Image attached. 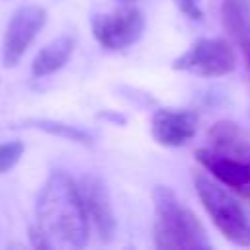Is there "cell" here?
I'll list each match as a JSON object with an SVG mask.
<instances>
[{
    "mask_svg": "<svg viewBox=\"0 0 250 250\" xmlns=\"http://www.w3.org/2000/svg\"><path fill=\"white\" fill-rule=\"evenodd\" d=\"M154 203V225L152 238L154 246L160 250H193V248H211L205 227L188 209L178 195L166 188L156 186L152 189Z\"/></svg>",
    "mask_w": 250,
    "mask_h": 250,
    "instance_id": "obj_2",
    "label": "cell"
},
{
    "mask_svg": "<svg viewBox=\"0 0 250 250\" xmlns=\"http://www.w3.org/2000/svg\"><path fill=\"white\" fill-rule=\"evenodd\" d=\"M45 21L47 12L37 4L21 6L12 14L2 39V61L6 66H16L20 62L27 47L43 29Z\"/></svg>",
    "mask_w": 250,
    "mask_h": 250,
    "instance_id": "obj_6",
    "label": "cell"
},
{
    "mask_svg": "<svg viewBox=\"0 0 250 250\" xmlns=\"http://www.w3.org/2000/svg\"><path fill=\"white\" fill-rule=\"evenodd\" d=\"M199 117L191 109L160 107L152 113L150 133L152 139L162 146H184L193 139Z\"/></svg>",
    "mask_w": 250,
    "mask_h": 250,
    "instance_id": "obj_9",
    "label": "cell"
},
{
    "mask_svg": "<svg viewBox=\"0 0 250 250\" xmlns=\"http://www.w3.org/2000/svg\"><path fill=\"white\" fill-rule=\"evenodd\" d=\"M23 154V143L20 141H10V143H2L0 145V174L12 170L18 160Z\"/></svg>",
    "mask_w": 250,
    "mask_h": 250,
    "instance_id": "obj_14",
    "label": "cell"
},
{
    "mask_svg": "<svg viewBox=\"0 0 250 250\" xmlns=\"http://www.w3.org/2000/svg\"><path fill=\"white\" fill-rule=\"evenodd\" d=\"M207 139H209V148L227 154V156H236V158H244L250 160V145L248 139L244 135V131L230 119H221L217 123L211 125V129L207 131Z\"/></svg>",
    "mask_w": 250,
    "mask_h": 250,
    "instance_id": "obj_10",
    "label": "cell"
},
{
    "mask_svg": "<svg viewBox=\"0 0 250 250\" xmlns=\"http://www.w3.org/2000/svg\"><path fill=\"white\" fill-rule=\"evenodd\" d=\"M242 49H244V55H246V61H248V66H250V37L246 43H242Z\"/></svg>",
    "mask_w": 250,
    "mask_h": 250,
    "instance_id": "obj_16",
    "label": "cell"
},
{
    "mask_svg": "<svg viewBox=\"0 0 250 250\" xmlns=\"http://www.w3.org/2000/svg\"><path fill=\"white\" fill-rule=\"evenodd\" d=\"M195 160L225 188L250 201V160L227 156L213 148H197Z\"/></svg>",
    "mask_w": 250,
    "mask_h": 250,
    "instance_id": "obj_7",
    "label": "cell"
},
{
    "mask_svg": "<svg viewBox=\"0 0 250 250\" xmlns=\"http://www.w3.org/2000/svg\"><path fill=\"white\" fill-rule=\"evenodd\" d=\"M119 2H121V4H133L135 0H119Z\"/></svg>",
    "mask_w": 250,
    "mask_h": 250,
    "instance_id": "obj_17",
    "label": "cell"
},
{
    "mask_svg": "<svg viewBox=\"0 0 250 250\" xmlns=\"http://www.w3.org/2000/svg\"><path fill=\"white\" fill-rule=\"evenodd\" d=\"M172 68L205 78L225 76L236 68V53L227 39L201 37L172 62Z\"/></svg>",
    "mask_w": 250,
    "mask_h": 250,
    "instance_id": "obj_4",
    "label": "cell"
},
{
    "mask_svg": "<svg viewBox=\"0 0 250 250\" xmlns=\"http://www.w3.org/2000/svg\"><path fill=\"white\" fill-rule=\"evenodd\" d=\"M145 31V16L139 8L123 4L111 12L92 18V33L107 51H121L141 39Z\"/></svg>",
    "mask_w": 250,
    "mask_h": 250,
    "instance_id": "obj_5",
    "label": "cell"
},
{
    "mask_svg": "<svg viewBox=\"0 0 250 250\" xmlns=\"http://www.w3.org/2000/svg\"><path fill=\"white\" fill-rule=\"evenodd\" d=\"M29 123H33V127H39L47 133H53V135H59V137H64V139H70V141H76V143H82V145L92 143L88 133H84V131H80L72 125H64V123H59V121H49V119H33Z\"/></svg>",
    "mask_w": 250,
    "mask_h": 250,
    "instance_id": "obj_13",
    "label": "cell"
},
{
    "mask_svg": "<svg viewBox=\"0 0 250 250\" xmlns=\"http://www.w3.org/2000/svg\"><path fill=\"white\" fill-rule=\"evenodd\" d=\"M176 2V6L188 16V18H191V20H201V10H199V6H197V0H174Z\"/></svg>",
    "mask_w": 250,
    "mask_h": 250,
    "instance_id": "obj_15",
    "label": "cell"
},
{
    "mask_svg": "<svg viewBox=\"0 0 250 250\" xmlns=\"http://www.w3.org/2000/svg\"><path fill=\"white\" fill-rule=\"evenodd\" d=\"M221 18L225 29L240 45L250 37V0H223Z\"/></svg>",
    "mask_w": 250,
    "mask_h": 250,
    "instance_id": "obj_12",
    "label": "cell"
},
{
    "mask_svg": "<svg viewBox=\"0 0 250 250\" xmlns=\"http://www.w3.org/2000/svg\"><path fill=\"white\" fill-rule=\"evenodd\" d=\"M193 186L217 230L236 246H250V221L232 193L203 172L193 174Z\"/></svg>",
    "mask_w": 250,
    "mask_h": 250,
    "instance_id": "obj_3",
    "label": "cell"
},
{
    "mask_svg": "<svg viewBox=\"0 0 250 250\" xmlns=\"http://www.w3.org/2000/svg\"><path fill=\"white\" fill-rule=\"evenodd\" d=\"M76 186H78L88 221L98 230V236L105 242L111 240L115 234V213H113L109 191L104 180L96 174H84L76 182Z\"/></svg>",
    "mask_w": 250,
    "mask_h": 250,
    "instance_id": "obj_8",
    "label": "cell"
},
{
    "mask_svg": "<svg viewBox=\"0 0 250 250\" xmlns=\"http://www.w3.org/2000/svg\"><path fill=\"white\" fill-rule=\"evenodd\" d=\"M72 51H74V39L70 35H61V37L53 39L35 55V59L31 62L33 76L55 74L57 70H61L66 64Z\"/></svg>",
    "mask_w": 250,
    "mask_h": 250,
    "instance_id": "obj_11",
    "label": "cell"
},
{
    "mask_svg": "<svg viewBox=\"0 0 250 250\" xmlns=\"http://www.w3.org/2000/svg\"><path fill=\"white\" fill-rule=\"evenodd\" d=\"M37 230L47 238L51 248H82L88 242V215L76 182L62 170H53L35 205Z\"/></svg>",
    "mask_w": 250,
    "mask_h": 250,
    "instance_id": "obj_1",
    "label": "cell"
}]
</instances>
